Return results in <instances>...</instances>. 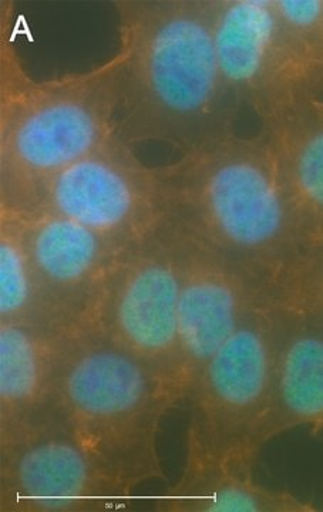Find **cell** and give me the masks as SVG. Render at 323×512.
<instances>
[{"instance_id":"obj_1","label":"cell","mask_w":323,"mask_h":512,"mask_svg":"<svg viewBox=\"0 0 323 512\" xmlns=\"http://www.w3.org/2000/svg\"><path fill=\"white\" fill-rule=\"evenodd\" d=\"M117 134L183 154L235 133L241 106L222 77L215 0H116Z\"/></svg>"},{"instance_id":"obj_11","label":"cell","mask_w":323,"mask_h":512,"mask_svg":"<svg viewBox=\"0 0 323 512\" xmlns=\"http://www.w3.org/2000/svg\"><path fill=\"white\" fill-rule=\"evenodd\" d=\"M76 328L0 323V447L57 417V383Z\"/></svg>"},{"instance_id":"obj_10","label":"cell","mask_w":323,"mask_h":512,"mask_svg":"<svg viewBox=\"0 0 323 512\" xmlns=\"http://www.w3.org/2000/svg\"><path fill=\"white\" fill-rule=\"evenodd\" d=\"M134 491L59 417L0 447V512L121 511L133 504Z\"/></svg>"},{"instance_id":"obj_6","label":"cell","mask_w":323,"mask_h":512,"mask_svg":"<svg viewBox=\"0 0 323 512\" xmlns=\"http://www.w3.org/2000/svg\"><path fill=\"white\" fill-rule=\"evenodd\" d=\"M224 82L261 126L323 97V53L288 28L271 0H215Z\"/></svg>"},{"instance_id":"obj_8","label":"cell","mask_w":323,"mask_h":512,"mask_svg":"<svg viewBox=\"0 0 323 512\" xmlns=\"http://www.w3.org/2000/svg\"><path fill=\"white\" fill-rule=\"evenodd\" d=\"M23 212L66 218L127 249L167 217L158 167L144 164L119 134L53 177Z\"/></svg>"},{"instance_id":"obj_2","label":"cell","mask_w":323,"mask_h":512,"mask_svg":"<svg viewBox=\"0 0 323 512\" xmlns=\"http://www.w3.org/2000/svg\"><path fill=\"white\" fill-rule=\"evenodd\" d=\"M158 170L171 220L275 285L308 245L264 131H235Z\"/></svg>"},{"instance_id":"obj_12","label":"cell","mask_w":323,"mask_h":512,"mask_svg":"<svg viewBox=\"0 0 323 512\" xmlns=\"http://www.w3.org/2000/svg\"><path fill=\"white\" fill-rule=\"evenodd\" d=\"M23 214L26 247L47 303L60 322L82 325L124 249L66 218Z\"/></svg>"},{"instance_id":"obj_4","label":"cell","mask_w":323,"mask_h":512,"mask_svg":"<svg viewBox=\"0 0 323 512\" xmlns=\"http://www.w3.org/2000/svg\"><path fill=\"white\" fill-rule=\"evenodd\" d=\"M178 404L166 380L139 357L79 326L63 359L56 416L107 470L139 487L166 480L161 421Z\"/></svg>"},{"instance_id":"obj_14","label":"cell","mask_w":323,"mask_h":512,"mask_svg":"<svg viewBox=\"0 0 323 512\" xmlns=\"http://www.w3.org/2000/svg\"><path fill=\"white\" fill-rule=\"evenodd\" d=\"M277 305V373L265 444L296 429L323 433V320Z\"/></svg>"},{"instance_id":"obj_17","label":"cell","mask_w":323,"mask_h":512,"mask_svg":"<svg viewBox=\"0 0 323 512\" xmlns=\"http://www.w3.org/2000/svg\"><path fill=\"white\" fill-rule=\"evenodd\" d=\"M275 299L287 308L323 320V241L306 245L279 276Z\"/></svg>"},{"instance_id":"obj_5","label":"cell","mask_w":323,"mask_h":512,"mask_svg":"<svg viewBox=\"0 0 323 512\" xmlns=\"http://www.w3.org/2000/svg\"><path fill=\"white\" fill-rule=\"evenodd\" d=\"M278 305L259 306L222 343L195 380L188 427L232 466L254 473L274 400Z\"/></svg>"},{"instance_id":"obj_9","label":"cell","mask_w":323,"mask_h":512,"mask_svg":"<svg viewBox=\"0 0 323 512\" xmlns=\"http://www.w3.org/2000/svg\"><path fill=\"white\" fill-rule=\"evenodd\" d=\"M178 262V403L187 402L210 357L255 309L275 296V282L171 220Z\"/></svg>"},{"instance_id":"obj_13","label":"cell","mask_w":323,"mask_h":512,"mask_svg":"<svg viewBox=\"0 0 323 512\" xmlns=\"http://www.w3.org/2000/svg\"><path fill=\"white\" fill-rule=\"evenodd\" d=\"M158 512H318L312 501L258 484L251 471L214 454L187 427L185 461L177 483L154 498Z\"/></svg>"},{"instance_id":"obj_3","label":"cell","mask_w":323,"mask_h":512,"mask_svg":"<svg viewBox=\"0 0 323 512\" xmlns=\"http://www.w3.org/2000/svg\"><path fill=\"white\" fill-rule=\"evenodd\" d=\"M0 8V207L28 210L57 174L117 134L119 50L86 70L35 79Z\"/></svg>"},{"instance_id":"obj_15","label":"cell","mask_w":323,"mask_h":512,"mask_svg":"<svg viewBox=\"0 0 323 512\" xmlns=\"http://www.w3.org/2000/svg\"><path fill=\"white\" fill-rule=\"evenodd\" d=\"M308 244L323 241V97L261 126Z\"/></svg>"},{"instance_id":"obj_7","label":"cell","mask_w":323,"mask_h":512,"mask_svg":"<svg viewBox=\"0 0 323 512\" xmlns=\"http://www.w3.org/2000/svg\"><path fill=\"white\" fill-rule=\"evenodd\" d=\"M177 309L176 232L166 217L150 237L121 252L80 326L147 363L180 406Z\"/></svg>"},{"instance_id":"obj_16","label":"cell","mask_w":323,"mask_h":512,"mask_svg":"<svg viewBox=\"0 0 323 512\" xmlns=\"http://www.w3.org/2000/svg\"><path fill=\"white\" fill-rule=\"evenodd\" d=\"M20 322L65 325L37 281L26 247L25 214L0 207V323Z\"/></svg>"}]
</instances>
